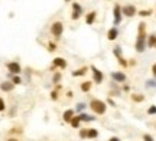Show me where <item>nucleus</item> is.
Wrapping results in <instances>:
<instances>
[{
    "mask_svg": "<svg viewBox=\"0 0 156 141\" xmlns=\"http://www.w3.org/2000/svg\"><path fill=\"white\" fill-rule=\"evenodd\" d=\"M146 40H147V35H146V23H140L137 29V37H136V43H135V49L137 53H143L146 51Z\"/></svg>",
    "mask_w": 156,
    "mask_h": 141,
    "instance_id": "1",
    "label": "nucleus"
},
{
    "mask_svg": "<svg viewBox=\"0 0 156 141\" xmlns=\"http://www.w3.org/2000/svg\"><path fill=\"white\" fill-rule=\"evenodd\" d=\"M90 109L95 114V115H104L105 111H107V102H104L98 98H93L90 101Z\"/></svg>",
    "mask_w": 156,
    "mask_h": 141,
    "instance_id": "2",
    "label": "nucleus"
},
{
    "mask_svg": "<svg viewBox=\"0 0 156 141\" xmlns=\"http://www.w3.org/2000/svg\"><path fill=\"white\" fill-rule=\"evenodd\" d=\"M62 33H64V25H62V22H59V20L53 22L51 25V35L55 39H61Z\"/></svg>",
    "mask_w": 156,
    "mask_h": 141,
    "instance_id": "3",
    "label": "nucleus"
},
{
    "mask_svg": "<svg viewBox=\"0 0 156 141\" xmlns=\"http://www.w3.org/2000/svg\"><path fill=\"white\" fill-rule=\"evenodd\" d=\"M90 69H91V73H93V82H94V84H97V85L103 84V82H104L103 70H100L98 68H95L94 65H91V66H90Z\"/></svg>",
    "mask_w": 156,
    "mask_h": 141,
    "instance_id": "4",
    "label": "nucleus"
},
{
    "mask_svg": "<svg viewBox=\"0 0 156 141\" xmlns=\"http://www.w3.org/2000/svg\"><path fill=\"white\" fill-rule=\"evenodd\" d=\"M110 76H111L113 82H116V84H126V81H127V75L121 70H111Z\"/></svg>",
    "mask_w": 156,
    "mask_h": 141,
    "instance_id": "5",
    "label": "nucleus"
},
{
    "mask_svg": "<svg viewBox=\"0 0 156 141\" xmlns=\"http://www.w3.org/2000/svg\"><path fill=\"white\" fill-rule=\"evenodd\" d=\"M6 68L9 70V73H12V75H20V73H22V66H20V63L16 62V61L7 62V63H6Z\"/></svg>",
    "mask_w": 156,
    "mask_h": 141,
    "instance_id": "6",
    "label": "nucleus"
},
{
    "mask_svg": "<svg viewBox=\"0 0 156 141\" xmlns=\"http://www.w3.org/2000/svg\"><path fill=\"white\" fill-rule=\"evenodd\" d=\"M113 18H114V20H113V25L117 27V25H120L121 18H123V13H121V6L119 4V3H116V4H114V7H113Z\"/></svg>",
    "mask_w": 156,
    "mask_h": 141,
    "instance_id": "7",
    "label": "nucleus"
},
{
    "mask_svg": "<svg viewBox=\"0 0 156 141\" xmlns=\"http://www.w3.org/2000/svg\"><path fill=\"white\" fill-rule=\"evenodd\" d=\"M121 13L126 16V18H133L135 15H137V9L135 4H126L121 7Z\"/></svg>",
    "mask_w": 156,
    "mask_h": 141,
    "instance_id": "8",
    "label": "nucleus"
},
{
    "mask_svg": "<svg viewBox=\"0 0 156 141\" xmlns=\"http://www.w3.org/2000/svg\"><path fill=\"white\" fill-rule=\"evenodd\" d=\"M52 66H55L56 69H67V66H68V62H67V59H64V58H61V56H56V58H53L52 59Z\"/></svg>",
    "mask_w": 156,
    "mask_h": 141,
    "instance_id": "9",
    "label": "nucleus"
},
{
    "mask_svg": "<svg viewBox=\"0 0 156 141\" xmlns=\"http://www.w3.org/2000/svg\"><path fill=\"white\" fill-rule=\"evenodd\" d=\"M74 117H75V109H72V108L65 109L64 114H62V120H64V123H67V124L71 123V120H72Z\"/></svg>",
    "mask_w": 156,
    "mask_h": 141,
    "instance_id": "10",
    "label": "nucleus"
},
{
    "mask_svg": "<svg viewBox=\"0 0 156 141\" xmlns=\"http://www.w3.org/2000/svg\"><path fill=\"white\" fill-rule=\"evenodd\" d=\"M0 89H1L3 92H12V91L15 89V84H13L12 81H4V82L0 84Z\"/></svg>",
    "mask_w": 156,
    "mask_h": 141,
    "instance_id": "11",
    "label": "nucleus"
},
{
    "mask_svg": "<svg viewBox=\"0 0 156 141\" xmlns=\"http://www.w3.org/2000/svg\"><path fill=\"white\" fill-rule=\"evenodd\" d=\"M88 66H81V68H78V69L72 70L71 72V75L74 76V78H80V76H84V75H87V72H88Z\"/></svg>",
    "mask_w": 156,
    "mask_h": 141,
    "instance_id": "12",
    "label": "nucleus"
},
{
    "mask_svg": "<svg viewBox=\"0 0 156 141\" xmlns=\"http://www.w3.org/2000/svg\"><path fill=\"white\" fill-rule=\"evenodd\" d=\"M117 36H119V29L116 26H113L111 29H108V32H107V39L108 40H116Z\"/></svg>",
    "mask_w": 156,
    "mask_h": 141,
    "instance_id": "13",
    "label": "nucleus"
},
{
    "mask_svg": "<svg viewBox=\"0 0 156 141\" xmlns=\"http://www.w3.org/2000/svg\"><path fill=\"white\" fill-rule=\"evenodd\" d=\"M91 88H93V81H83V82L80 84V89H81L84 94L90 92Z\"/></svg>",
    "mask_w": 156,
    "mask_h": 141,
    "instance_id": "14",
    "label": "nucleus"
},
{
    "mask_svg": "<svg viewBox=\"0 0 156 141\" xmlns=\"http://www.w3.org/2000/svg\"><path fill=\"white\" fill-rule=\"evenodd\" d=\"M78 117H80L81 123H90V121H95V117H93V115H90V114H87V112H81V114H78Z\"/></svg>",
    "mask_w": 156,
    "mask_h": 141,
    "instance_id": "15",
    "label": "nucleus"
},
{
    "mask_svg": "<svg viewBox=\"0 0 156 141\" xmlns=\"http://www.w3.org/2000/svg\"><path fill=\"white\" fill-rule=\"evenodd\" d=\"M95 18H97V13H95V12H90V13H87L85 23H87V25H94V22H95Z\"/></svg>",
    "mask_w": 156,
    "mask_h": 141,
    "instance_id": "16",
    "label": "nucleus"
},
{
    "mask_svg": "<svg viewBox=\"0 0 156 141\" xmlns=\"http://www.w3.org/2000/svg\"><path fill=\"white\" fill-rule=\"evenodd\" d=\"M69 125L72 127V128H75V130H78V128H81V120H80V117L78 115H75L72 120H71V123Z\"/></svg>",
    "mask_w": 156,
    "mask_h": 141,
    "instance_id": "17",
    "label": "nucleus"
},
{
    "mask_svg": "<svg viewBox=\"0 0 156 141\" xmlns=\"http://www.w3.org/2000/svg\"><path fill=\"white\" fill-rule=\"evenodd\" d=\"M130 98H132L133 102H137V104H140V102L145 101V95H143V94H132Z\"/></svg>",
    "mask_w": 156,
    "mask_h": 141,
    "instance_id": "18",
    "label": "nucleus"
},
{
    "mask_svg": "<svg viewBox=\"0 0 156 141\" xmlns=\"http://www.w3.org/2000/svg\"><path fill=\"white\" fill-rule=\"evenodd\" d=\"M61 79H62V73H61L59 70H55L53 75H52V82H53L55 85H58V84L61 82Z\"/></svg>",
    "mask_w": 156,
    "mask_h": 141,
    "instance_id": "19",
    "label": "nucleus"
},
{
    "mask_svg": "<svg viewBox=\"0 0 156 141\" xmlns=\"http://www.w3.org/2000/svg\"><path fill=\"white\" fill-rule=\"evenodd\" d=\"M146 45H147V48H155V45H156V35H149V36H147Z\"/></svg>",
    "mask_w": 156,
    "mask_h": 141,
    "instance_id": "20",
    "label": "nucleus"
},
{
    "mask_svg": "<svg viewBox=\"0 0 156 141\" xmlns=\"http://www.w3.org/2000/svg\"><path fill=\"white\" fill-rule=\"evenodd\" d=\"M98 137V131L95 128H88V140H95Z\"/></svg>",
    "mask_w": 156,
    "mask_h": 141,
    "instance_id": "21",
    "label": "nucleus"
},
{
    "mask_svg": "<svg viewBox=\"0 0 156 141\" xmlns=\"http://www.w3.org/2000/svg\"><path fill=\"white\" fill-rule=\"evenodd\" d=\"M78 135L81 140H88V128H80Z\"/></svg>",
    "mask_w": 156,
    "mask_h": 141,
    "instance_id": "22",
    "label": "nucleus"
},
{
    "mask_svg": "<svg viewBox=\"0 0 156 141\" xmlns=\"http://www.w3.org/2000/svg\"><path fill=\"white\" fill-rule=\"evenodd\" d=\"M113 55L119 59V58H121L123 56V51H121L120 46H116V48H113Z\"/></svg>",
    "mask_w": 156,
    "mask_h": 141,
    "instance_id": "23",
    "label": "nucleus"
},
{
    "mask_svg": "<svg viewBox=\"0 0 156 141\" xmlns=\"http://www.w3.org/2000/svg\"><path fill=\"white\" fill-rule=\"evenodd\" d=\"M49 97H51L52 101H58V98H59V91H58L56 88L52 89V91H51V95H49Z\"/></svg>",
    "mask_w": 156,
    "mask_h": 141,
    "instance_id": "24",
    "label": "nucleus"
},
{
    "mask_svg": "<svg viewBox=\"0 0 156 141\" xmlns=\"http://www.w3.org/2000/svg\"><path fill=\"white\" fill-rule=\"evenodd\" d=\"M15 85H20L22 84V78L19 76V75H12V79H10Z\"/></svg>",
    "mask_w": 156,
    "mask_h": 141,
    "instance_id": "25",
    "label": "nucleus"
},
{
    "mask_svg": "<svg viewBox=\"0 0 156 141\" xmlns=\"http://www.w3.org/2000/svg\"><path fill=\"white\" fill-rule=\"evenodd\" d=\"M72 12H80V13H83V7H81V4L80 3H72Z\"/></svg>",
    "mask_w": 156,
    "mask_h": 141,
    "instance_id": "26",
    "label": "nucleus"
},
{
    "mask_svg": "<svg viewBox=\"0 0 156 141\" xmlns=\"http://www.w3.org/2000/svg\"><path fill=\"white\" fill-rule=\"evenodd\" d=\"M117 62H119V65H120V66H123V68H129V62H127V61H126L123 56L117 59Z\"/></svg>",
    "mask_w": 156,
    "mask_h": 141,
    "instance_id": "27",
    "label": "nucleus"
},
{
    "mask_svg": "<svg viewBox=\"0 0 156 141\" xmlns=\"http://www.w3.org/2000/svg\"><path fill=\"white\" fill-rule=\"evenodd\" d=\"M146 88H156V79H147L146 81Z\"/></svg>",
    "mask_w": 156,
    "mask_h": 141,
    "instance_id": "28",
    "label": "nucleus"
},
{
    "mask_svg": "<svg viewBox=\"0 0 156 141\" xmlns=\"http://www.w3.org/2000/svg\"><path fill=\"white\" fill-rule=\"evenodd\" d=\"M137 15L142 18H147V16L152 15V10H140V12H137Z\"/></svg>",
    "mask_w": 156,
    "mask_h": 141,
    "instance_id": "29",
    "label": "nucleus"
},
{
    "mask_svg": "<svg viewBox=\"0 0 156 141\" xmlns=\"http://www.w3.org/2000/svg\"><path fill=\"white\" fill-rule=\"evenodd\" d=\"M87 108V105L84 104V102H80V104H77V111H78V114H81L84 109Z\"/></svg>",
    "mask_w": 156,
    "mask_h": 141,
    "instance_id": "30",
    "label": "nucleus"
},
{
    "mask_svg": "<svg viewBox=\"0 0 156 141\" xmlns=\"http://www.w3.org/2000/svg\"><path fill=\"white\" fill-rule=\"evenodd\" d=\"M147 115H156V105H150L147 108Z\"/></svg>",
    "mask_w": 156,
    "mask_h": 141,
    "instance_id": "31",
    "label": "nucleus"
},
{
    "mask_svg": "<svg viewBox=\"0 0 156 141\" xmlns=\"http://www.w3.org/2000/svg\"><path fill=\"white\" fill-rule=\"evenodd\" d=\"M55 51H56V43L49 42L48 43V52H55Z\"/></svg>",
    "mask_w": 156,
    "mask_h": 141,
    "instance_id": "32",
    "label": "nucleus"
},
{
    "mask_svg": "<svg viewBox=\"0 0 156 141\" xmlns=\"http://www.w3.org/2000/svg\"><path fill=\"white\" fill-rule=\"evenodd\" d=\"M81 15H83V13H80V12H72L71 19H72V20H78V19L81 18Z\"/></svg>",
    "mask_w": 156,
    "mask_h": 141,
    "instance_id": "33",
    "label": "nucleus"
},
{
    "mask_svg": "<svg viewBox=\"0 0 156 141\" xmlns=\"http://www.w3.org/2000/svg\"><path fill=\"white\" fill-rule=\"evenodd\" d=\"M4 109H6V102L3 98H0V112H3Z\"/></svg>",
    "mask_w": 156,
    "mask_h": 141,
    "instance_id": "34",
    "label": "nucleus"
},
{
    "mask_svg": "<svg viewBox=\"0 0 156 141\" xmlns=\"http://www.w3.org/2000/svg\"><path fill=\"white\" fill-rule=\"evenodd\" d=\"M143 140H145V141H155V140H153V137H152L150 134H143Z\"/></svg>",
    "mask_w": 156,
    "mask_h": 141,
    "instance_id": "35",
    "label": "nucleus"
},
{
    "mask_svg": "<svg viewBox=\"0 0 156 141\" xmlns=\"http://www.w3.org/2000/svg\"><path fill=\"white\" fill-rule=\"evenodd\" d=\"M107 104H108V105H111V106H116L114 99H111V98H108V99H107Z\"/></svg>",
    "mask_w": 156,
    "mask_h": 141,
    "instance_id": "36",
    "label": "nucleus"
},
{
    "mask_svg": "<svg viewBox=\"0 0 156 141\" xmlns=\"http://www.w3.org/2000/svg\"><path fill=\"white\" fill-rule=\"evenodd\" d=\"M150 70H152V73H153V76L156 78V62L152 65V68H150Z\"/></svg>",
    "mask_w": 156,
    "mask_h": 141,
    "instance_id": "37",
    "label": "nucleus"
},
{
    "mask_svg": "<svg viewBox=\"0 0 156 141\" xmlns=\"http://www.w3.org/2000/svg\"><path fill=\"white\" fill-rule=\"evenodd\" d=\"M123 91H124V92H129V91H130V87H129L127 84H124V85H123Z\"/></svg>",
    "mask_w": 156,
    "mask_h": 141,
    "instance_id": "38",
    "label": "nucleus"
},
{
    "mask_svg": "<svg viewBox=\"0 0 156 141\" xmlns=\"http://www.w3.org/2000/svg\"><path fill=\"white\" fill-rule=\"evenodd\" d=\"M108 141H121V140L119 138V137H111V138H110Z\"/></svg>",
    "mask_w": 156,
    "mask_h": 141,
    "instance_id": "39",
    "label": "nucleus"
},
{
    "mask_svg": "<svg viewBox=\"0 0 156 141\" xmlns=\"http://www.w3.org/2000/svg\"><path fill=\"white\" fill-rule=\"evenodd\" d=\"M67 97H68V98H72V97H74L72 91H68V92H67Z\"/></svg>",
    "mask_w": 156,
    "mask_h": 141,
    "instance_id": "40",
    "label": "nucleus"
},
{
    "mask_svg": "<svg viewBox=\"0 0 156 141\" xmlns=\"http://www.w3.org/2000/svg\"><path fill=\"white\" fill-rule=\"evenodd\" d=\"M6 141H20V140H17V138H15V137H10V138H7Z\"/></svg>",
    "mask_w": 156,
    "mask_h": 141,
    "instance_id": "41",
    "label": "nucleus"
},
{
    "mask_svg": "<svg viewBox=\"0 0 156 141\" xmlns=\"http://www.w3.org/2000/svg\"><path fill=\"white\" fill-rule=\"evenodd\" d=\"M64 1H65V3H69V1H71V0H64Z\"/></svg>",
    "mask_w": 156,
    "mask_h": 141,
    "instance_id": "42",
    "label": "nucleus"
},
{
    "mask_svg": "<svg viewBox=\"0 0 156 141\" xmlns=\"http://www.w3.org/2000/svg\"><path fill=\"white\" fill-rule=\"evenodd\" d=\"M155 48H156V45H155Z\"/></svg>",
    "mask_w": 156,
    "mask_h": 141,
    "instance_id": "43",
    "label": "nucleus"
}]
</instances>
